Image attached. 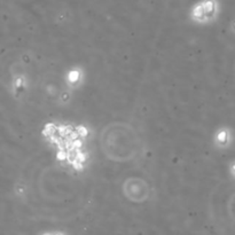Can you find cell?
<instances>
[{
    "label": "cell",
    "instance_id": "1",
    "mask_svg": "<svg viewBox=\"0 0 235 235\" xmlns=\"http://www.w3.org/2000/svg\"><path fill=\"white\" fill-rule=\"evenodd\" d=\"M220 12L218 0H200L190 8L189 17L196 24H209L217 20Z\"/></svg>",
    "mask_w": 235,
    "mask_h": 235
},
{
    "label": "cell",
    "instance_id": "2",
    "mask_svg": "<svg viewBox=\"0 0 235 235\" xmlns=\"http://www.w3.org/2000/svg\"><path fill=\"white\" fill-rule=\"evenodd\" d=\"M232 141H233V134L228 127L222 126L216 131L215 135H213V144L217 148L219 149L228 148L232 144Z\"/></svg>",
    "mask_w": 235,
    "mask_h": 235
},
{
    "label": "cell",
    "instance_id": "3",
    "mask_svg": "<svg viewBox=\"0 0 235 235\" xmlns=\"http://www.w3.org/2000/svg\"><path fill=\"white\" fill-rule=\"evenodd\" d=\"M67 85L71 88H77L83 82V70L79 68H71L65 75Z\"/></svg>",
    "mask_w": 235,
    "mask_h": 235
},
{
    "label": "cell",
    "instance_id": "4",
    "mask_svg": "<svg viewBox=\"0 0 235 235\" xmlns=\"http://www.w3.org/2000/svg\"><path fill=\"white\" fill-rule=\"evenodd\" d=\"M229 172H231V174L233 176V178H235V162L231 164V166H229Z\"/></svg>",
    "mask_w": 235,
    "mask_h": 235
}]
</instances>
